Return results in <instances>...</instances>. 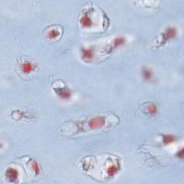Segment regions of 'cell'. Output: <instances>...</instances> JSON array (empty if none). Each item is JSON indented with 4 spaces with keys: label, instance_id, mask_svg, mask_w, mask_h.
Returning a JSON list of instances; mask_svg holds the SVG:
<instances>
[{
    "label": "cell",
    "instance_id": "8",
    "mask_svg": "<svg viewBox=\"0 0 184 184\" xmlns=\"http://www.w3.org/2000/svg\"><path fill=\"white\" fill-rule=\"evenodd\" d=\"M80 23L84 27H89L92 25V20L87 15H83L81 17V18L80 19Z\"/></svg>",
    "mask_w": 184,
    "mask_h": 184
},
{
    "label": "cell",
    "instance_id": "9",
    "mask_svg": "<svg viewBox=\"0 0 184 184\" xmlns=\"http://www.w3.org/2000/svg\"><path fill=\"white\" fill-rule=\"evenodd\" d=\"M60 35H61V33H60L59 31L56 29L49 30H47V36L48 37V38H50L51 40L56 39Z\"/></svg>",
    "mask_w": 184,
    "mask_h": 184
},
{
    "label": "cell",
    "instance_id": "4",
    "mask_svg": "<svg viewBox=\"0 0 184 184\" xmlns=\"http://www.w3.org/2000/svg\"><path fill=\"white\" fill-rule=\"evenodd\" d=\"M21 70L24 73L29 74L34 71V66L30 61H25L21 65Z\"/></svg>",
    "mask_w": 184,
    "mask_h": 184
},
{
    "label": "cell",
    "instance_id": "13",
    "mask_svg": "<svg viewBox=\"0 0 184 184\" xmlns=\"http://www.w3.org/2000/svg\"><path fill=\"white\" fill-rule=\"evenodd\" d=\"M146 109L150 114H156L157 110L156 106H155V105L152 104H148L146 107Z\"/></svg>",
    "mask_w": 184,
    "mask_h": 184
},
{
    "label": "cell",
    "instance_id": "10",
    "mask_svg": "<svg viewBox=\"0 0 184 184\" xmlns=\"http://www.w3.org/2000/svg\"><path fill=\"white\" fill-rule=\"evenodd\" d=\"M118 171V166H116L115 164H112L110 166H109V168H107V173L109 176H113L117 173Z\"/></svg>",
    "mask_w": 184,
    "mask_h": 184
},
{
    "label": "cell",
    "instance_id": "2",
    "mask_svg": "<svg viewBox=\"0 0 184 184\" xmlns=\"http://www.w3.org/2000/svg\"><path fill=\"white\" fill-rule=\"evenodd\" d=\"M55 93L60 97L61 99H68L71 98V93L70 90L67 88H58L54 89Z\"/></svg>",
    "mask_w": 184,
    "mask_h": 184
},
{
    "label": "cell",
    "instance_id": "7",
    "mask_svg": "<svg viewBox=\"0 0 184 184\" xmlns=\"http://www.w3.org/2000/svg\"><path fill=\"white\" fill-rule=\"evenodd\" d=\"M165 37H166V39H173V38L175 37L177 35V30L176 28L173 27H168V29L166 30V32L164 33Z\"/></svg>",
    "mask_w": 184,
    "mask_h": 184
},
{
    "label": "cell",
    "instance_id": "11",
    "mask_svg": "<svg viewBox=\"0 0 184 184\" xmlns=\"http://www.w3.org/2000/svg\"><path fill=\"white\" fill-rule=\"evenodd\" d=\"M125 41H126V40H125V37H116L115 39L114 40V41H113V45L114 47H119V46H121V45H124L125 43Z\"/></svg>",
    "mask_w": 184,
    "mask_h": 184
},
{
    "label": "cell",
    "instance_id": "1",
    "mask_svg": "<svg viewBox=\"0 0 184 184\" xmlns=\"http://www.w3.org/2000/svg\"><path fill=\"white\" fill-rule=\"evenodd\" d=\"M105 125V119L102 116L94 117L92 119H91L88 122V127L90 129H99L103 127Z\"/></svg>",
    "mask_w": 184,
    "mask_h": 184
},
{
    "label": "cell",
    "instance_id": "5",
    "mask_svg": "<svg viewBox=\"0 0 184 184\" xmlns=\"http://www.w3.org/2000/svg\"><path fill=\"white\" fill-rule=\"evenodd\" d=\"M82 57L86 61H89L94 58V51L92 48L88 47V48H83L82 49Z\"/></svg>",
    "mask_w": 184,
    "mask_h": 184
},
{
    "label": "cell",
    "instance_id": "6",
    "mask_svg": "<svg viewBox=\"0 0 184 184\" xmlns=\"http://www.w3.org/2000/svg\"><path fill=\"white\" fill-rule=\"evenodd\" d=\"M142 75L143 76V78L147 81L152 80V77H153L152 71L150 68H147V67H144V68L142 69Z\"/></svg>",
    "mask_w": 184,
    "mask_h": 184
},
{
    "label": "cell",
    "instance_id": "12",
    "mask_svg": "<svg viewBox=\"0 0 184 184\" xmlns=\"http://www.w3.org/2000/svg\"><path fill=\"white\" fill-rule=\"evenodd\" d=\"M162 141L163 143L166 145L170 144V143H173L176 141V138L174 136L171 135H165L162 137Z\"/></svg>",
    "mask_w": 184,
    "mask_h": 184
},
{
    "label": "cell",
    "instance_id": "3",
    "mask_svg": "<svg viewBox=\"0 0 184 184\" xmlns=\"http://www.w3.org/2000/svg\"><path fill=\"white\" fill-rule=\"evenodd\" d=\"M6 177L7 178L12 182H14L16 180H17L19 177V173L17 170L15 168H8L6 171Z\"/></svg>",
    "mask_w": 184,
    "mask_h": 184
}]
</instances>
